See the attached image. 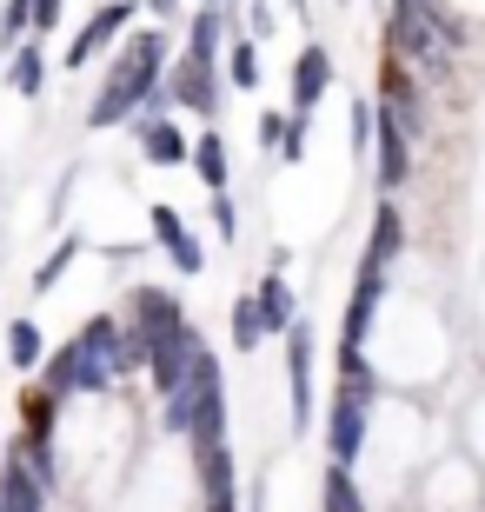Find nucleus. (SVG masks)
<instances>
[{
  "instance_id": "obj_1",
  "label": "nucleus",
  "mask_w": 485,
  "mask_h": 512,
  "mask_svg": "<svg viewBox=\"0 0 485 512\" xmlns=\"http://www.w3.org/2000/svg\"><path fill=\"white\" fill-rule=\"evenodd\" d=\"M167 426L193 446H226V380H220V360L213 353H193L187 380L167 393Z\"/></svg>"
},
{
  "instance_id": "obj_2",
  "label": "nucleus",
  "mask_w": 485,
  "mask_h": 512,
  "mask_svg": "<svg viewBox=\"0 0 485 512\" xmlns=\"http://www.w3.org/2000/svg\"><path fill=\"white\" fill-rule=\"evenodd\" d=\"M120 380V320H87L74 346H60L47 360V386L54 393H107Z\"/></svg>"
},
{
  "instance_id": "obj_3",
  "label": "nucleus",
  "mask_w": 485,
  "mask_h": 512,
  "mask_svg": "<svg viewBox=\"0 0 485 512\" xmlns=\"http://www.w3.org/2000/svg\"><path fill=\"white\" fill-rule=\"evenodd\" d=\"M160 60H167V34H153V27H147V34H133L127 60H113V74H107V87H100L87 127H120V120L140 114V100H147L153 80H160Z\"/></svg>"
},
{
  "instance_id": "obj_4",
  "label": "nucleus",
  "mask_w": 485,
  "mask_h": 512,
  "mask_svg": "<svg viewBox=\"0 0 485 512\" xmlns=\"http://www.w3.org/2000/svg\"><path fill=\"white\" fill-rule=\"evenodd\" d=\"M193 353H200V333H193L187 320L173 326V333H153V346H147L153 386H160V393H173V386L187 380V366H193Z\"/></svg>"
},
{
  "instance_id": "obj_5",
  "label": "nucleus",
  "mask_w": 485,
  "mask_h": 512,
  "mask_svg": "<svg viewBox=\"0 0 485 512\" xmlns=\"http://www.w3.org/2000/svg\"><path fill=\"white\" fill-rule=\"evenodd\" d=\"M326 446H333V466H353L359 446H366V399L346 393V386H339L333 419H326Z\"/></svg>"
},
{
  "instance_id": "obj_6",
  "label": "nucleus",
  "mask_w": 485,
  "mask_h": 512,
  "mask_svg": "<svg viewBox=\"0 0 485 512\" xmlns=\"http://www.w3.org/2000/svg\"><path fill=\"white\" fill-rule=\"evenodd\" d=\"M286 393H293V426L313 419V340H306V326H286Z\"/></svg>"
},
{
  "instance_id": "obj_7",
  "label": "nucleus",
  "mask_w": 485,
  "mask_h": 512,
  "mask_svg": "<svg viewBox=\"0 0 485 512\" xmlns=\"http://www.w3.org/2000/svg\"><path fill=\"white\" fill-rule=\"evenodd\" d=\"M379 273H386V260H359V286H353V306H346V333H339V353H359V340H366V326H373V306H379Z\"/></svg>"
},
{
  "instance_id": "obj_8",
  "label": "nucleus",
  "mask_w": 485,
  "mask_h": 512,
  "mask_svg": "<svg viewBox=\"0 0 485 512\" xmlns=\"http://www.w3.org/2000/svg\"><path fill=\"white\" fill-rule=\"evenodd\" d=\"M373 147H379V187H406L412 180V153H406V120L399 114H373Z\"/></svg>"
},
{
  "instance_id": "obj_9",
  "label": "nucleus",
  "mask_w": 485,
  "mask_h": 512,
  "mask_svg": "<svg viewBox=\"0 0 485 512\" xmlns=\"http://www.w3.org/2000/svg\"><path fill=\"white\" fill-rule=\"evenodd\" d=\"M173 107H193V114H213L220 107V87H213V60L200 54H180V67H173V87H167Z\"/></svg>"
},
{
  "instance_id": "obj_10",
  "label": "nucleus",
  "mask_w": 485,
  "mask_h": 512,
  "mask_svg": "<svg viewBox=\"0 0 485 512\" xmlns=\"http://www.w3.org/2000/svg\"><path fill=\"white\" fill-rule=\"evenodd\" d=\"M133 14H140L133 0H107V7H100V14H94V20H87V27L74 34V47H67V67H87V60H94V54L107 47L113 34H120V27H127Z\"/></svg>"
},
{
  "instance_id": "obj_11",
  "label": "nucleus",
  "mask_w": 485,
  "mask_h": 512,
  "mask_svg": "<svg viewBox=\"0 0 485 512\" xmlns=\"http://www.w3.org/2000/svg\"><path fill=\"white\" fill-rule=\"evenodd\" d=\"M326 87H333V54H326V47H306V54L293 60V114H313Z\"/></svg>"
},
{
  "instance_id": "obj_12",
  "label": "nucleus",
  "mask_w": 485,
  "mask_h": 512,
  "mask_svg": "<svg viewBox=\"0 0 485 512\" xmlns=\"http://www.w3.org/2000/svg\"><path fill=\"white\" fill-rule=\"evenodd\" d=\"M187 320V313H180V306H173V293H160V286H133V326H140V333H173V326Z\"/></svg>"
},
{
  "instance_id": "obj_13",
  "label": "nucleus",
  "mask_w": 485,
  "mask_h": 512,
  "mask_svg": "<svg viewBox=\"0 0 485 512\" xmlns=\"http://www.w3.org/2000/svg\"><path fill=\"white\" fill-rule=\"evenodd\" d=\"M153 240L180 260V273H200V266H206V253L193 247V233L180 227V213H173V207H153Z\"/></svg>"
},
{
  "instance_id": "obj_14",
  "label": "nucleus",
  "mask_w": 485,
  "mask_h": 512,
  "mask_svg": "<svg viewBox=\"0 0 485 512\" xmlns=\"http://www.w3.org/2000/svg\"><path fill=\"white\" fill-rule=\"evenodd\" d=\"M40 499H47V486L7 453V466H0V512H40Z\"/></svg>"
},
{
  "instance_id": "obj_15",
  "label": "nucleus",
  "mask_w": 485,
  "mask_h": 512,
  "mask_svg": "<svg viewBox=\"0 0 485 512\" xmlns=\"http://www.w3.org/2000/svg\"><path fill=\"white\" fill-rule=\"evenodd\" d=\"M253 306H260L266 333H286V326L299 320V313H293V286L280 280V260H273V273H266V280H260V293H253Z\"/></svg>"
},
{
  "instance_id": "obj_16",
  "label": "nucleus",
  "mask_w": 485,
  "mask_h": 512,
  "mask_svg": "<svg viewBox=\"0 0 485 512\" xmlns=\"http://www.w3.org/2000/svg\"><path fill=\"white\" fill-rule=\"evenodd\" d=\"M140 153H147L153 167H180V160H187V133L173 127V120H147V127H140Z\"/></svg>"
},
{
  "instance_id": "obj_17",
  "label": "nucleus",
  "mask_w": 485,
  "mask_h": 512,
  "mask_svg": "<svg viewBox=\"0 0 485 512\" xmlns=\"http://www.w3.org/2000/svg\"><path fill=\"white\" fill-rule=\"evenodd\" d=\"M187 160H193V173L206 180V193H226V133H200Z\"/></svg>"
},
{
  "instance_id": "obj_18",
  "label": "nucleus",
  "mask_w": 485,
  "mask_h": 512,
  "mask_svg": "<svg viewBox=\"0 0 485 512\" xmlns=\"http://www.w3.org/2000/svg\"><path fill=\"white\" fill-rule=\"evenodd\" d=\"M220 7H206L200 0V14H193V34H187V54H200V60H220Z\"/></svg>"
},
{
  "instance_id": "obj_19",
  "label": "nucleus",
  "mask_w": 485,
  "mask_h": 512,
  "mask_svg": "<svg viewBox=\"0 0 485 512\" xmlns=\"http://www.w3.org/2000/svg\"><path fill=\"white\" fill-rule=\"evenodd\" d=\"M7 360H14V373H34V366H40V326L34 320L7 326Z\"/></svg>"
},
{
  "instance_id": "obj_20",
  "label": "nucleus",
  "mask_w": 485,
  "mask_h": 512,
  "mask_svg": "<svg viewBox=\"0 0 485 512\" xmlns=\"http://www.w3.org/2000/svg\"><path fill=\"white\" fill-rule=\"evenodd\" d=\"M399 247H406V220H399L392 207H379V213H373V240H366V253H373V260H392Z\"/></svg>"
},
{
  "instance_id": "obj_21",
  "label": "nucleus",
  "mask_w": 485,
  "mask_h": 512,
  "mask_svg": "<svg viewBox=\"0 0 485 512\" xmlns=\"http://www.w3.org/2000/svg\"><path fill=\"white\" fill-rule=\"evenodd\" d=\"M319 512H366V499H359L346 466H326V499H319Z\"/></svg>"
},
{
  "instance_id": "obj_22",
  "label": "nucleus",
  "mask_w": 485,
  "mask_h": 512,
  "mask_svg": "<svg viewBox=\"0 0 485 512\" xmlns=\"http://www.w3.org/2000/svg\"><path fill=\"white\" fill-rule=\"evenodd\" d=\"M40 87H47V54L40 47H14V94L34 100Z\"/></svg>"
},
{
  "instance_id": "obj_23",
  "label": "nucleus",
  "mask_w": 485,
  "mask_h": 512,
  "mask_svg": "<svg viewBox=\"0 0 485 512\" xmlns=\"http://www.w3.org/2000/svg\"><path fill=\"white\" fill-rule=\"evenodd\" d=\"M260 340H266V320H260V306H253V300H240V306H233V346H240V353H253Z\"/></svg>"
},
{
  "instance_id": "obj_24",
  "label": "nucleus",
  "mask_w": 485,
  "mask_h": 512,
  "mask_svg": "<svg viewBox=\"0 0 485 512\" xmlns=\"http://www.w3.org/2000/svg\"><path fill=\"white\" fill-rule=\"evenodd\" d=\"M27 27H34V0H7L0 7V47H14Z\"/></svg>"
},
{
  "instance_id": "obj_25",
  "label": "nucleus",
  "mask_w": 485,
  "mask_h": 512,
  "mask_svg": "<svg viewBox=\"0 0 485 512\" xmlns=\"http://www.w3.org/2000/svg\"><path fill=\"white\" fill-rule=\"evenodd\" d=\"M233 87H260V54H253V40H233Z\"/></svg>"
},
{
  "instance_id": "obj_26",
  "label": "nucleus",
  "mask_w": 485,
  "mask_h": 512,
  "mask_svg": "<svg viewBox=\"0 0 485 512\" xmlns=\"http://www.w3.org/2000/svg\"><path fill=\"white\" fill-rule=\"evenodd\" d=\"M67 260H74V240H67V247H54V253H47V266H40V273H34V293H54V280H60V266H67Z\"/></svg>"
},
{
  "instance_id": "obj_27",
  "label": "nucleus",
  "mask_w": 485,
  "mask_h": 512,
  "mask_svg": "<svg viewBox=\"0 0 485 512\" xmlns=\"http://www.w3.org/2000/svg\"><path fill=\"white\" fill-rule=\"evenodd\" d=\"M213 227H220V240H233V233H240V213H233V200H226V193H213Z\"/></svg>"
},
{
  "instance_id": "obj_28",
  "label": "nucleus",
  "mask_w": 485,
  "mask_h": 512,
  "mask_svg": "<svg viewBox=\"0 0 485 512\" xmlns=\"http://www.w3.org/2000/svg\"><path fill=\"white\" fill-rule=\"evenodd\" d=\"M299 120H306V114H293V120H286V133H280V153H286V160H299V147H306V127H299Z\"/></svg>"
},
{
  "instance_id": "obj_29",
  "label": "nucleus",
  "mask_w": 485,
  "mask_h": 512,
  "mask_svg": "<svg viewBox=\"0 0 485 512\" xmlns=\"http://www.w3.org/2000/svg\"><path fill=\"white\" fill-rule=\"evenodd\" d=\"M280 133H286L280 114H260V140H266V147H280Z\"/></svg>"
},
{
  "instance_id": "obj_30",
  "label": "nucleus",
  "mask_w": 485,
  "mask_h": 512,
  "mask_svg": "<svg viewBox=\"0 0 485 512\" xmlns=\"http://www.w3.org/2000/svg\"><path fill=\"white\" fill-rule=\"evenodd\" d=\"M206 512H233V493H220V499H206Z\"/></svg>"
},
{
  "instance_id": "obj_31",
  "label": "nucleus",
  "mask_w": 485,
  "mask_h": 512,
  "mask_svg": "<svg viewBox=\"0 0 485 512\" xmlns=\"http://www.w3.org/2000/svg\"><path fill=\"white\" fill-rule=\"evenodd\" d=\"M147 14H173V0H147Z\"/></svg>"
},
{
  "instance_id": "obj_32",
  "label": "nucleus",
  "mask_w": 485,
  "mask_h": 512,
  "mask_svg": "<svg viewBox=\"0 0 485 512\" xmlns=\"http://www.w3.org/2000/svg\"><path fill=\"white\" fill-rule=\"evenodd\" d=\"M206 7H226V0H206Z\"/></svg>"
}]
</instances>
